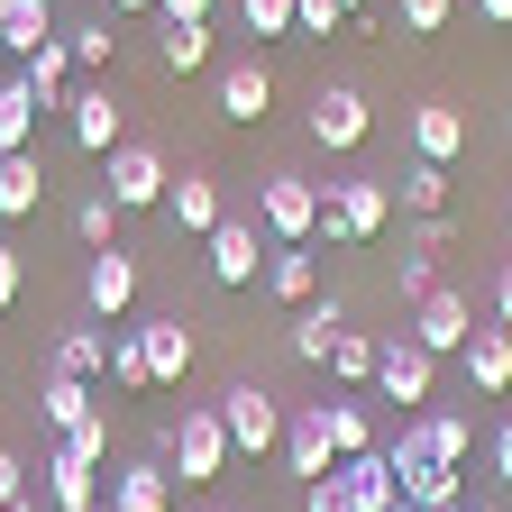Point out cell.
Instances as JSON below:
<instances>
[{"mask_svg":"<svg viewBox=\"0 0 512 512\" xmlns=\"http://www.w3.org/2000/svg\"><path fill=\"white\" fill-rule=\"evenodd\" d=\"M320 421H330V448H339V458H366V448H384L357 394H330V403H320Z\"/></svg>","mask_w":512,"mask_h":512,"instance_id":"cell-29","label":"cell"},{"mask_svg":"<svg viewBox=\"0 0 512 512\" xmlns=\"http://www.w3.org/2000/svg\"><path fill=\"white\" fill-rule=\"evenodd\" d=\"M275 110V74H266V64H256V55H238L229 64V74H220V119H238V128H256V119H266Z\"/></svg>","mask_w":512,"mask_h":512,"instance_id":"cell-19","label":"cell"},{"mask_svg":"<svg viewBox=\"0 0 512 512\" xmlns=\"http://www.w3.org/2000/svg\"><path fill=\"white\" fill-rule=\"evenodd\" d=\"M302 512H348V494H339V476H311V485H302Z\"/></svg>","mask_w":512,"mask_h":512,"instance_id":"cell-44","label":"cell"},{"mask_svg":"<svg viewBox=\"0 0 512 512\" xmlns=\"http://www.w3.org/2000/svg\"><path fill=\"white\" fill-rule=\"evenodd\" d=\"M458 375H467V394H512V330H503V320H494V330H467Z\"/></svg>","mask_w":512,"mask_h":512,"instance_id":"cell-16","label":"cell"},{"mask_svg":"<svg viewBox=\"0 0 512 512\" xmlns=\"http://www.w3.org/2000/svg\"><path fill=\"white\" fill-rule=\"evenodd\" d=\"M138 339H147V375H156V384H183V375H192V357H202V339H192V320H174V311L138 320Z\"/></svg>","mask_w":512,"mask_h":512,"instance_id":"cell-14","label":"cell"},{"mask_svg":"<svg viewBox=\"0 0 512 512\" xmlns=\"http://www.w3.org/2000/svg\"><path fill=\"white\" fill-rule=\"evenodd\" d=\"M256 229H266V247H311L320 238V183L266 174V183H256Z\"/></svg>","mask_w":512,"mask_h":512,"instance_id":"cell-2","label":"cell"},{"mask_svg":"<svg viewBox=\"0 0 512 512\" xmlns=\"http://www.w3.org/2000/svg\"><path fill=\"white\" fill-rule=\"evenodd\" d=\"M165 220H174L183 238H211V229L229 220V202H220L211 174H174V183H165Z\"/></svg>","mask_w":512,"mask_h":512,"instance_id":"cell-17","label":"cell"},{"mask_svg":"<svg viewBox=\"0 0 512 512\" xmlns=\"http://www.w3.org/2000/svg\"><path fill=\"white\" fill-rule=\"evenodd\" d=\"M302 128H311V147L357 156V147H366V128H375V110H366V92H357V83H320V92H311V110H302Z\"/></svg>","mask_w":512,"mask_h":512,"instance_id":"cell-6","label":"cell"},{"mask_svg":"<svg viewBox=\"0 0 512 512\" xmlns=\"http://www.w3.org/2000/svg\"><path fill=\"white\" fill-rule=\"evenodd\" d=\"M46 503L55 512H101V467H83V458H46Z\"/></svg>","mask_w":512,"mask_h":512,"instance_id":"cell-24","label":"cell"},{"mask_svg":"<svg viewBox=\"0 0 512 512\" xmlns=\"http://www.w3.org/2000/svg\"><path fill=\"white\" fill-rule=\"evenodd\" d=\"M165 183H174L165 147H147V138H119V147H110V174H101V192H110L119 211H165Z\"/></svg>","mask_w":512,"mask_h":512,"instance_id":"cell-4","label":"cell"},{"mask_svg":"<svg viewBox=\"0 0 512 512\" xmlns=\"http://www.w3.org/2000/svg\"><path fill=\"white\" fill-rule=\"evenodd\" d=\"M467 330H476V302H467V293L430 284V293L412 302V339H421L430 357H458V348H467Z\"/></svg>","mask_w":512,"mask_h":512,"instance_id":"cell-10","label":"cell"},{"mask_svg":"<svg viewBox=\"0 0 512 512\" xmlns=\"http://www.w3.org/2000/svg\"><path fill=\"white\" fill-rule=\"evenodd\" d=\"M19 293H28V247H19V238H0V311H10Z\"/></svg>","mask_w":512,"mask_h":512,"instance_id":"cell-42","label":"cell"},{"mask_svg":"<svg viewBox=\"0 0 512 512\" xmlns=\"http://www.w3.org/2000/svg\"><path fill=\"white\" fill-rule=\"evenodd\" d=\"M37 147V92H28V74H10L0 83V156H28Z\"/></svg>","mask_w":512,"mask_h":512,"instance_id":"cell-28","label":"cell"},{"mask_svg":"<svg viewBox=\"0 0 512 512\" xmlns=\"http://www.w3.org/2000/svg\"><path fill=\"white\" fill-rule=\"evenodd\" d=\"M0 512H37V494H19V503H0Z\"/></svg>","mask_w":512,"mask_h":512,"instance_id":"cell-52","label":"cell"},{"mask_svg":"<svg viewBox=\"0 0 512 512\" xmlns=\"http://www.w3.org/2000/svg\"><path fill=\"white\" fill-rule=\"evenodd\" d=\"M220 430H229V448H238V458H275V448H284V403L266 394V384H229V394H220Z\"/></svg>","mask_w":512,"mask_h":512,"instance_id":"cell-3","label":"cell"},{"mask_svg":"<svg viewBox=\"0 0 512 512\" xmlns=\"http://www.w3.org/2000/svg\"><path fill=\"white\" fill-rule=\"evenodd\" d=\"M37 412H46V430H74V421H92L101 403H92L83 375H46V384H37Z\"/></svg>","mask_w":512,"mask_h":512,"instance_id":"cell-30","label":"cell"},{"mask_svg":"<svg viewBox=\"0 0 512 512\" xmlns=\"http://www.w3.org/2000/svg\"><path fill=\"white\" fill-rule=\"evenodd\" d=\"M165 448H174V467H183V485H211L238 448H229V430H220V403H183V421L165 430Z\"/></svg>","mask_w":512,"mask_h":512,"instance_id":"cell-5","label":"cell"},{"mask_svg":"<svg viewBox=\"0 0 512 512\" xmlns=\"http://www.w3.org/2000/svg\"><path fill=\"white\" fill-rule=\"evenodd\" d=\"M28 494V467H19V448H0V503H19Z\"/></svg>","mask_w":512,"mask_h":512,"instance_id":"cell-46","label":"cell"},{"mask_svg":"<svg viewBox=\"0 0 512 512\" xmlns=\"http://www.w3.org/2000/svg\"><path fill=\"white\" fill-rule=\"evenodd\" d=\"M384 192H394V202H403V220H421V211H448V165L412 156L403 174H384Z\"/></svg>","mask_w":512,"mask_h":512,"instance_id":"cell-23","label":"cell"},{"mask_svg":"<svg viewBox=\"0 0 512 512\" xmlns=\"http://www.w3.org/2000/svg\"><path fill=\"white\" fill-rule=\"evenodd\" d=\"M19 74H28V92H37V110H64V101H74V92H64V83H74V46H64V28L19 64Z\"/></svg>","mask_w":512,"mask_h":512,"instance_id":"cell-22","label":"cell"},{"mask_svg":"<svg viewBox=\"0 0 512 512\" xmlns=\"http://www.w3.org/2000/svg\"><path fill=\"white\" fill-rule=\"evenodd\" d=\"M46 202V165H37V147L28 156H0V220H28Z\"/></svg>","mask_w":512,"mask_h":512,"instance_id":"cell-27","label":"cell"},{"mask_svg":"<svg viewBox=\"0 0 512 512\" xmlns=\"http://www.w3.org/2000/svg\"><path fill=\"white\" fill-rule=\"evenodd\" d=\"M165 28H211V0H156Z\"/></svg>","mask_w":512,"mask_h":512,"instance_id":"cell-45","label":"cell"},{"mask_svg":"<svg viewBox=\"0 0 512 512\" xmlns=\"http://www.w3.org/2000/svg\"><path fill=\"white\" fill-rule=\"evenodd\" d=\"M348 28H357V37H375V28H384V19H375V0H348Z\"/></svg>","mask_w":512,"mask_h":512,"instance_id":"cell-49","label":"cell"},{"mask_svg":"<svg viewBox=\"0 0 512 512\" xmlns=\"http://www.w3.org/2000/svg\"><path fill=\"white\" fill-rule=\"evenodd\" d=\"M83 311L101 320V330H119V320L138 311V256H128V247H92V266H83Z\"/></svg>","mask_w":512,"mask_h":512,"instance_id":"cell-7","label":"cell"},{"mask_svg":"<svg viewBox=\"0 0 512 512\" xmlns=\"http://www.w3.org/2000/svg\"><path fill=\"white\" fill-rule=\"evenodd\" d=\"M55 448H64V458H83V467H101V458H110V412H92V421H74V430H55Z\"/></svg>","mask_w":512,"mask_h":512,"instance_id":"cell-34","label":"cell"},{"mask_svg":"<svg viewBox=\"0 0 512 512\" xmlns=\"http://www.w3.org/2000/svg\"><path fill=\"white\" fill-rule=\"evenodd\" d=\"M412 156L458 165V156H467V119L448 110V101H412Z\"/></svg>","mask_w":512,"mask_h":512,"instance_id":"cell-20","label":"cell"},{"mask_svg":"<svg viewBox=\"0 0 512 512\" xmlns=\"http://www.w3.org/2000/svg\"><path fill=\"white\" fill-rule=\"evenodd\" d=\"M46 37H55V10H46V0H10V19H0V46H10V55L28 64Z\"/></svg>","mask_w":512,"mask_h":512,"instance_id":"cell-33","label":"cell"},{"mask_svg":"<svg viewBox=\"0 0 512 512\" xmlns=\"http://www.w3.org/2000/svg\"><path fill=\"white\" fill-rule=\"evenodd\" d=\"M110 512H174V476H165L156 458H128V467L110 476Z\"/></svg>","mask_w":512,"mask_h":512,"instance_id":"cell-21","label":"cell"},{"mask_svg":"<svg viewBox=\"0 0 512 512\" xmlns=\"http://www.w3.org/2000/svg\"><path fill=\"white\" fill-rule=\"evenodd\" d=\"M330 476H339L348 512H394V503H403V485H394V458H384V448H366V458H339Z\"/></svg>","mask_w":512,"mask_h":512,"instance_id":"cell-15","label":"cell"},{"mask_svg":"<svg viewBox=\"0 0 512 512\" xmlns=\"http://www.w3.org/2000/svg\"><path fill=\"white\" fill-rule=\"evenodd\" d=\"M494 320L512 330V256H503V275H494Z\"/></svg>","mask_w":512,"mask_h":512,"instance_id":"cell-48","label":"cell"},{"mask_svg":"<svg viewBox=\"0 0 512 512\" xmlns=\"http://www.w3.org/2000/svg\"><path fill=\"white\" fill-rule=\"evenodd\" d=\"M430 284H439V266H430V247H403V256H394V293H403V302H421Z\"/></svg>","mask_w":512,"mask_h":512,"instance_id":"cell-39","label":"cell"},{"mask_svg":"<svg viewBox=\"0 0 512 512\" xmlns=\"http://www.w3.org/2000/svg\"><path fill=\"white\" fill-rule=\"evenodd\" d=\"M101 512H110V503H101Z\"/></svg>","mask_w":512,"mask_h":512,"instance_id":"cell-58","label":"cell"},{"mask_svg":"<svg viewBox=\"0 0 512 512\" xmlns=\"http://www.w3.org/2000/svg\"><path fill=\"white\" fill-rule=\"evenodd\" d=\"M384 229H394V192H384V174L320 183V238H330V247H366Z\"/></svg>","mask_w":512,"mask_h":512,"instance_id":"cell-1","label":"cell"},{"mask_svg":"<svg viewBox=\"0 0 512 512\" xmlns=\"http://www.w3.org/2000/svg\"><path fill=\"white\" fill-rule=\"evenodd\" d=\"M202 512H229V503H202Z\"/></svg>","mask_w":512,"mask_h":512,"instance_id":"cell-55","label":"cell"},{"mask_svg":"<svg viewBox=\"0 0 512 512\" xmlns=\"http://www.w3.org/2000/svg\"><path fill=\"white\" fill-rule=\"evenodd\" d=\"M202 247H211V284H220V293H247L256 275H266V238H256V211H229Z\"/></svg>","mask_w":512,"mask_h":512,"instance_id":"cell-8","label":"cell"},{"mask_svg":"<svg viewBox=\"0 0 512 512\" xmlns=\"http://www.w3.org/2000/svg\"><path fill=\"white\" fill-rule=\"evenodd\" d=\"M476 19L485 28H512V0H476Z\"/></svg>","mask_w":512,"mask_h":512,"instance_id":"cell-50","label":"cell"},{"mask_svg":"<svg viewBox=\"0 0 512 512\" xmlns=\"http://www.w3.org/2000/svg\"><path fill=\"white\" fill-rule=\"evenodd\" d=\"M110 384H119V394H156V375H147V339H138V320H119V330H110Z\"/></svg>","mask_w":512,"mask_h":512,"instance_id":"cell-31","label":"cell"},{"mask_svg":"<svg viewBox=\"0 0 512 512\" xmlns=\"http://www.w3.org/2000/svg\"><path fill=\"white\" fill-rule=\"evenodd\" d=\"M448 512H494V503H448Z\"/></svg>","mask_w":512,"mask_h":512,"instance_id":"cell-53","label":"cell"},{"mask_svg":"<svg viewBox=\"0 0 512 512\" xmlns=\"http://www.w3.org/2000/svg\"><path fill=\"white\" fill-rule=\"evenodd\" d=\"M394 19H403V37H439L458 19V0H394Z\"/></svg>","mask_w":512,"mask_h":512,"instance_id":"cell-38","label":"cell"},{"mask_svg":"<svg viewBox=\"0 0 512 512\" xmlns=\"http://www.w3.org/2000/svg\"><path fill=\"white\" fill-rule=\"evenodd\" d=\"M0 19H10V0H0Z\"/></svg>","mask_w":512,"mask_h":512,"instance_id":"cell-56","label":"cell"},{"mask_svg":"<svg viewBox=\"0 0 512 512\" xmlns=\"http://www.w3.org/2000/svg\"><path fill=\"white\" fill-rule=\"evenodd\" d=\"M64 46H74V74H101V64L119 55V37H110V19H92V28H64Z\"/></svg>","mask_w":512,"mask_h":512,"instance_id":"cell-35","label":"cell"},{"mask_svg":"<svg viewBox=\"0 0 512 512\" xmlns=\"http://www.w3.org/2000/svg\"><path fill=\"white\" fill-rule=\"evenodd\" d=\"M503 138H512V110H503Z\"/></svg>","mask_w":512,"mask_h":512,"instance_id":"cell-54","label":"cell"},{"mask_svg":"<svg viewBox=\"0 0 512 512\" xmlns=\"http://www.w3.org/2000/svg\"><path fill=\"white\" fill-rule=\"evenodd\" d=\"M119 119H128V101H119L110 83H83L74 101H64V138H74L83 156H110V147H119Z\"/></svg>","mask_w":512,"mask_h":512,"instance_id":"cell-12","label":"cell"},{"mask_svg":"<svg viewBox=\"0 0 512 512\" xmlns=\"http://www.w3.org/2000/svg\"><path fill=\"white\" fill-rule=\"evenodd\" d=\"M430 384H439V357L403 330V339H384V357H375V394L384 403H430Z\"/></svg>","mask_w":512,"mask_h":512,"instance_id":"cell-11","label":"cell"},{"mask_svg":"<svg viewBox=\"0 0 512 512\" xmlns=\"http://www.w3.org/2000/svg\"><path fill=\"white\" fill-rule=\"evenodd\" d=\"M394 439L412 448V458H430V467H467V458H476V421H467V412H439V403L412 412Z\"/></svg>","mask_w":512,"mask_h":512,"instance_id":"cell-9","label":"cell"},{"mask_svg":"<svg viewBox=\"0 0 512 512\" xmlns=\"http://www.w3.org/2000/svg\"><path fill=\"white\" fill-rule=\"evenodd\" d=\"M284 467L311 485V476H330L339 467V448H330V421H320V403H302L293 421H284Z\"/></svg>","mask_w":512,"mask_h":512,"instance_id":"cell-18","label":"cell"},{"mask_svg":"<svg viewBox=\"0 0 512 512\" xmlns=\"http://www.w3.org/2000/svg\"><path fill=\"white\" fill-rule=\"evenodd\" d=\"M266 293L302 311V302L320 293V256H311V247H266Z\"/></svg>","mask_w":512,"mask_h":512,"instance_id":"cell-25","label":"cell"},{"mask_svg":"<svg viewBox=\"0 0 512 512\" xmlns=\"http://www.w3.org/2000/svg\"><path fill=\"white\" fill-rule=\"evenodd\" d=\"M247 10V37H293V0H238Z\"/></svg>","mask_w":512,"mask_h":512,"instance_id":"cell-41","label":"cell"},{"mask_svg":"<svg viewBox=\"0 0 512 512\" xmlns=\"http://www.w3.org/2000/svg\"><path fill=\"white\" fill-rule=\"evenodd\" d=\"M211 64V28H165V74H202Z\"/></svg>","mask_w":512,"mask_h":512,"instance_id":"cell-36","label":"cell"},{"mask_svg":"<svg viewBox=\"0 0 512 512\" xmlns=\"http://www.w3.org/2000/svg\"><path fill=\"white\" fill-rule=\"evenodd\" d=\"M448 238H458V220H448V211H421V220H412V247H430V256H439Z\"/></svg>","mask_w":512,"mask_h":512,"instance_id":"cell-43","label":"cell"},{"mask_svg":"<svg viewBox=\"0 0 512 512\" xmlns=\"http://www.w3.org/2000/svg\"><path fill=\"white\" fill-rule=\"evenodd\" d=\"M339 330H348V302H339V293H311V302H302V311L284 320V348H293L302 366H330Z\"/></svg>","mask_w":512,"mask_h":512,"instance_id":"cell-13","label":"cell"},{"mask_svg":"<svg viewBox=\"0 0 512 512\" xmlns=\"http://www.w3.org/2000/svg\"><path fill=\"white\" fill-rule=\"evenodd\" d=\"M138 10H156V0H110V19H138Z\"/></svg>","mask_w":512,"mask_h":512,"instance_id":"cell-51","label":"cell"},{"mask_svg":"<svg viewBox=\"0 0 512 512\" xmlns=\"http://www.w3.org/2000/svg\"><path fill=\"white\" fill-rule=\"evenodd\" d=\"M46 375H110V330H55V348H46Z\"/></svg>","mask_w":512,"mask_h":512,"instance_id":"cell-26","label":"cell"},{"mask_svg":"<svg viewBox=\"0 0 512 512\" xmlns=\"http://www.w3.org/2000/svg\"><path fill=\"white\" fill-rule=\"evenodd\" d=\"M348 28V0H293V37H339Z\"/></svg>","mask_w":512,"mask_h":512,"instance_id":"cell-37","label":"cell"},{"mask_svg":"<svg viewBox=\"0 0 512 512\" xmlns=\"http://www.w3.org/2000/svg\"><path fill=\"white\" fill-rule=\"evenodd\" d=\"M110 220H119V202H110V192H92V202L74 211V238H83V247H119V238H110Z\"/></svg>","mask_w":512,"mask_h":512,"instance_id":"cell-40","label":"cell"},{"mask_svg":"<svg viewBox=\"0 0 512 512\" xmlns=\"http://www.w3.org/2000/svg\"><path fill=\"white\" fill-rule=\"evenodd\" d=\"M375 357H384V339H375V330H339V348H330V375L348 384V394H366V384H375Z\"/></svg>","mask_w":512,"mask_h":512,"instance_id":"cell-32","label":"cell"},{"mask_svg":"<svg viewBox=\"0 0 512 512\" xmlns=\"http://www.w3.org/2000/svg\"><path fill=\"white\" fill-rule=\"evenodd\" d=\"M394 512H412V503H394Z\"/></svg>","mask_w":512,"mask_h":512,"instance_id":"cell-57","label":"cell"},{"mask_svg":"<svg viewBox=\"0 0 512 512\" xmlns=\"http://www.w3.org/2000/svg\"><path fill=\"white\" fill-rule=\"evenodd\" d=\"M485 458H494V476H503V485H512V421H503V430H494V448H485Z\"/></svg>","mask_w":512,"mask_h":512,"instance_id":"cell-47","label":"cell"}]
</instances>
